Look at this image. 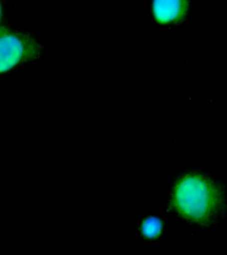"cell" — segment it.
<instances>
[{"label":"cell","instance_id":"6da1fadb","mask_svg":"<svg viewBox=\"0 0 227 255\" xmlns=\"http://www.w3.org/2000/svg\"><path fill=\"white\" fill-rule=\"evenodd\" d=\"M167 201L175 219L199 231L216 228L227 219L226 181L210 169H179L169 183Z\"/></svg>","mask_w":227,"mask_h":255},{"label":"cell","instance_id":"7a4b0ae2","mask_svg":"<svg viewBox=\"0 0 227 255\" xmlns=\"http://www.w3.org/2000/svg\"><path fill=\"white\" fill-rule=\"evenodd\" d=\"M189 10V0H153V11L155 19L163 24L182 21Z\"/></svg>","mask_w":227,"mask_h":255},{"label":"cell","instance_id":"3957f363","mask_svg":"<svg viewBox=\"0 0 227 255\" xmlns=\"http://www.w3.org/2000/svg\"><path fill=\"white\" fill-rule=\"evenodd\" d=\"M23 44L18 38L9 35L1 38V72L16 65L22 57Z\"/></svg>","mask_w":227,"mask_h":255},{"label":"cell","instance_id":"277c9868","mask_svg":"<svg viewBox=\"0 0 227 255\" xmlns=\"http://www.w3.org/2000/svg\"><path fill=\"white\" fill-rule=\"evenodd\" d=\"M143 234L149 238L156 237L161 231V223L159 219L151 217L146 219L141 226Z\"/></svg>","mask_w":227,"mask_h":255}]
</instances>
